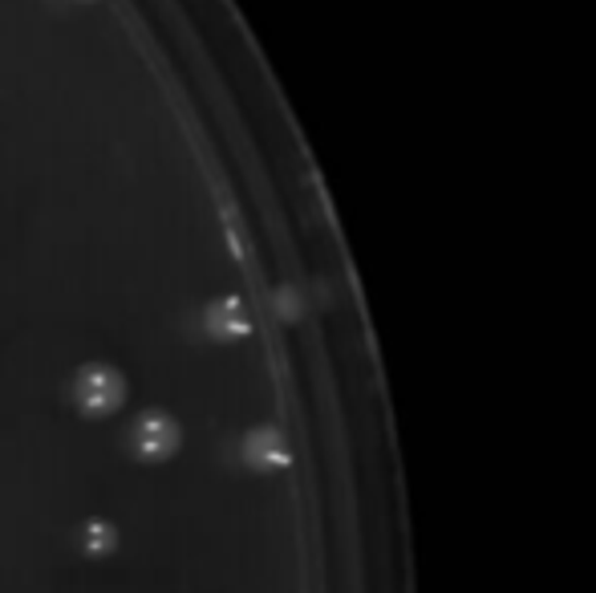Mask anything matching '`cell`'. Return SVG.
<instances>
[{"instance_id":"1","label":"cell","mask_w":596,"mask_h":593,"mask_svg":"<svg viewBox=\"0 0 596 593\" xmlns=\"http://www.w3.org/2000/svg\"><path fill=\"white\" fill-rule=\"evenodd\" d=\"M70 399L73 406L90 415V419H102V415H114L122 399H127V378L118 375L114 366L106 363H90L82 366L70 382Z\"/></svg>"},{"instance_id":"2","label":"cell","mask_w":596,"mask_h":593,"mask_svg":"<svg viewBox=\"0 0 596 593\" xmlns=\"http://www.w3.org/2000/svg\"><path fill=\"white\" fill-rule=\"evenodd\" d=\"M179 439H183L179 423L170 419V415H163V411H146V415H139L134 427H130V451H134L139 460H151V463L175 455V451H179Z\"/></svg>"},{"instance_id":"3","label":"cell","mask_w":596,"mask_h":593,"mask_svg":"<svg viewBox=\"0 0 596 593\" xmlns=\"http://www.w3.org/2000/svg\"><path fill=\"white\" fill-rule=\"evenodd\" d=\"M203 325L215 337H240V333H248V313H243V305L236 297H219L215 305H207Z\"/></svg>"},{"instance_id":"4","label":"cell","mask_w":596,"mask_h":593,"mask_svg":"<svg viewBox=\"0 0 596 593\" xmlns=\"http://www.w3.org/2000/svg\"><path fill=\"white\" fill-rule=\"evenodd\" d=\"M114 545H118V533H114L110 521H90L82 529V549L90 553V557H102V553H110Z\"/></svg>"}]
</instances>
